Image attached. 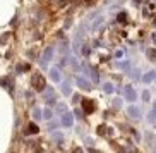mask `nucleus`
I'll return each instance as SVG.
<instances>
[{
    "label": "nucleus",
    "instance_id": "nucleus-1",
    "mask_svg": "<svg viewBox=\"0 0 156 153\" xmlns=\"http://www.w3.org/2000/svg\"><path fill=\"white\" fill-rule=\"evenodd\" d=\"M46 83H45V78L40 74H34L33 76V88L38 89V91H41V89H45Z\"/></svg>",
    "mask_w": 156,
    "mask_h": 153
},
{
    "label": "nucleus",
    "instance_id": "nucleus-2",
    "mask_svg": "<svg viewBox=\"0 0 156 153\" xmlns=\"http://www.w3.org/2000/svg\"><path fill=\"white\" fill-rule=\"evenodd\" d=\"M124 97H125V100H127V102H136V98H137V93H136V89H134L132 86H125Z\"/></svg>",
    "mask_w": 156,
    "mask_h": 153
},
{
    "label": "nucleus",
    "instance_id": "nucleus-3",
    "mask_svg": "<svg viewBox=\"0 0 156 153\" xmlns=\"http://www.w3.org/2000/svg\"><path fill=\"white\" fill-rule=\"evenodd\" d=\"M51 57H53V48H45V52H43V57H41V67H46V64L51 60Z\"/></svg>",
    "mask_w": 156,
    "mask_h": 153
},
{
    "label": "nucleus",
    "instance_id": "nucleus-4",
    "mask_svg": "<svg viewBox=\"0 0 156 153\" xmlns=\"http://www.w3.org/2000/svg\"><path fill=\"white\" fill-rule=\"evenodd\" d=\"M76 83H77V86L81 89H84V91H91V83H89L86 78H81V76H79V78L76 79Z\"/></svg>",
    "mask_w": 156,
    "mask_h": 153
},
{
    "label": "nucleus",
    "instance_id": "nucleus-5",
    "mask_svg": "<svg viewBox=\"0 0 156 153\" xmlns=\"http://www.w3.org/2000/svg\"><path fill=\"white\" fill-rule=\"evenodd\" d=\"M127 115L130 117V119H134V121H139V119H141V110H139L137 107L130 105V107L127 108Z\"/></svg>",
    "mask_w": 156,
    "mask_h": 153
},
{
    "label": "nucleus",
    "instance_id": "nucleus-6",
    "mask_svg": "<svg viewBox=\"0 0 156 153\" xmlns=\"http://www.w3.org/2000/svg\"><path fill=\"white\" fill-rule=\"evenodd\" d=\"M74 124V115L70 114V112H65V114H62V126H65V127H70V126Z\"/></svg>",
    "mask_w": 156,
    "mask_h": 153
},
{
    "label": "nucleus",
    "instance_id": "nucleus-7",
    "mask_svg": "<svg viewBox=\"0 0 156 153\" xmlns=\"http://www.w3.org/2000/svg\"><path fill=\"white\" fill-rule=\"evenodd\" d=\"M50 79L53 81V83H60V81H62V76H60V71L57 69V67H53V69H50Z\"/></svg>",
    "mask_w": 156,
    "mask_h": 153
},
{
    "label": "nucleus",
    "instance_id": "nucleus-8",
    "mask_svg": "<svg viewBox=\"0 0 156 153\" xmlns=\"http://www.w3.org/2000/svg\"><path fill=\"white\" fill-rule=\"evenodd\" d=\"M83 108H84L86 114L94 112V102H91V100H83Z\"/></svg>",
    "mask_w": 156,
    "mask_h": 153
},
{
    "label": "nucleus",
    "instance_id": "nucleus-9",
    "mask_svg": "<svg viewBox=\"0 0 156 153\" xmlns=\"http://www.w3.org/2000/svg\"><path fill=\"white\" fill-rule=\"evenodd\" d=\"M154 76H156V71H149V72H146V74L142 76V83H146V84L153 83V81H154Z\"/></svg>",
    "mask_w": 156,
    "mask_h": 153
},
{
    "label": "nucleus",
    "instance_id": "nucleus-10",
    "mask_svg": "<svg viewBox=\"0 0 156 153\" xmlns=\"http://www.w3.org/2000/svg\"><path fill=\"white\" fill-rule=\"evenodd\" d=\"M103 23H105V17H103V16L96 17V19H94V23H93V26H91V29H93V31H96V29H100V26H101Z\"/></svg>",
    "mask_w": 156,
    "mask_h": 153
},
{
    "label": "nucleus",
    "instance_id": "nucleus-11",
    "mask_svg": "<svg viewBox=\"0 0 156 153\" xmlns=\"http://www.w3.org/2000/svg\"><path fill=\"white\" fill-rule=\"evenodd\" d=\"M146 55L151 62H156V48H149V50L146 52Z\"/></svg>",
    "mask_w": 156,
    "mask_h": 153
},
{
    "label": "nucleus",
    "instance_id": "nucleus-12",
    "mask_svg": "<svg viewBox=\"0 0 156 153\" xmlns=\"http://www.w3.org/2000/svg\"><path fill=\"white\" fill-rule=\"evenodd\" d=\"M147 121L151 122V124H153V122H156V103L153 105V110L149 112V115H147Z\"/></svg>",
    "mask_w": 156,
    "mask_h": 153
},
{
    "label": "nucleus",
    "instance_id": "nucleus-13",
    "mask_svg": "<svg viewBox=\"0 0 156 153\" xmlns=\"http://www.w3.org/2000/svg\"><path fill=\"white\" fill-rule=\"evenodd\" d=\"M38 133V126L36 124H29L28 129H26V134H36Z\"/></svg>",
    "mask_w": 156,
    "mask_h": 153
},
{
    "label": "nucleus",
    "instance_id": "nucleus-14",
    "mask_svg": "<svg viewBox=\"0 0 156 153\" xmlns=\"http://www.w3.org/2000/svg\"><path fill=\"white\" fill-rule=\"evenodd\" d=\"M62 93H64L65 97H69L70 93H72L70 91V84L69 83H62Z\"/></svg>",
    "mask_w": 156,
    "mask_h": 153
},
{
    "label": "nucleus",
    "instance_id": "nucleus-15",
    "mask_svg": "<svg viewBox=\"0 0 156 153\" xmlns=\"http://www.w3.org/2000/svg\"><path fill=\"white\" fill-rule=\"evenodd\" d=\"M103 91L105 93H113L115 89H113V83H105L103 84Z\"/></svg>",
    "mask_w": 156,
    "mask_h": 153
},
{
    "label": "nucleus",
    "instance_id": "nucleus-16",
    "mask_svg": "<svg viewBox=\"0 0 156 153\" xmlns=\"http://www.w3.org/2000/svg\"><path fill=\"white\" fill-rule=\"evenodd\" d=\"M130 78H132L134 81H139V79H142V78H141V71H139V69L132 71V72H130Z\"/></svg>",
    "mask_w": 156,
    "mask_h": 153
},
{
    "label": "nucleus",
    "instance_id": "nucleus-17",
    "mask_svg": "<svg viewBox=\"0 0 156 153\" xmlns=\"http://www.w3.org/2000/svg\"><path fill=\"white\" fill-rule=\"evenodd\" d=\"M51 115H53V112H51V108H45V110H43V117H45L46 121H50V119H51Z\"/></svg>",
    "mask_w": 156,
    "mask_h": 153
},
{
    "label": "nucleus",
    "instance_id": "nucleus-18",
    "mask_svg": "<svg viewBox=\"0 0 156 153\" xmlns=\"http://www.w3.org/2000/svg\"><path fill=\"white\" fill-rule=\"evenodd\" d=\"M117 65H119V69H122V71H127L129 67H130V64H129L127 60H124V62H119Z\"/></svg>",
    "mask_w": 156,
    "mask_h": 153
},
{
    "label": "nucleus",
    "instance_id": "nucleus-19",
    "mask_svg": "<svg viewBox=\"0 0 156 153\" xmlns=\"http://www.w3.org/2000/svg\"><path fill=\"white\" fill-rule=\"evenodd\" d=\"M53 139H55L58 144H62V141H64V136L60 134V133H53Z\"/></svg>",
    "mask_w": 156,
    "mask_h": 153
},
{
    "label": "nucleus",
    "instance_id": "nucleus-20",
    "mask_svg": "<svg viewBox=\"0 0 156 153\" xmlns=\"http://www.w3.org/2000/svg\"><path fill=\"white\" fill-rule=\"evenodd\" d=\"M41 115H43V112L40 110V108H34V110H33V117H34V119H41Z\"/></svg>",
    "mask_w": 156,
    "mask_h": 153
},
{
    "label": "nucleus",
    "instance_id": "nucleus-21",
    "mask_svg": "<svg viewBox=\"0 0 156 153\" xmlns=\"http://www.w3.org/2000/svg\"><path fill=\"white\" fill-rule=\"evenodd\" d=\"M149 98H151L149 89H144V91H142V100H144V102H149Z\"/></svg>",
    "mask_w": 156,
    "mask_h": 153
},
{
    "label": "nucleus",
    "instance_id": "nucleus-22",
    "mask_svg": "<svg viewBox=\"0 0 156 153\" xmlns=\"http://www.w3.org/2000/svg\"><path fill=\"white\" fill-rule=\"evenodd\" d=\"M91 78H93V81H94V83H98V81H100V76H98L96 71H91Z\"/></svg>",
    "mask_w": 156,
    "mask_h": 153
},
{
    "label": "nucleus",
    "instance_id": "nucleus-23",
    "mask_svg": "<svg viewBox=\"0 0 156 153\" xmlns=\"http://www.w3.org/2000/svg\"><path fill=\"white\" fill-rule=\"evenodd\" d=\"M113 107H115V108H120V107H122V100H120V98H115V100H113Z\"/></svg>",
    "mask_w": 156,
    "mask_h": 153
},
{
    "label": "nucleus",
    "instance_id": "nucleus-24",
    "mask_svg": "<svg viewBox=\"0 0 156 153\" xmlns=\"http://www.w3.org/2000/svg\"><path fill=\"white\" fill-rule=\"evenodd\" d=\"M57 110H58V112H60V114H65V112H67V107H65L64 103H60L58 107H57Z\"/></svg>",
    "mask_w": 156,
    "mask_h": 153
},
{
    "label": "nucleus",
    "instance_id": "nucleus-25",
    "mask_svg": "<svg viewBox=\"0 0 156 153\" xmlns=\"http://www.w3.org/2000/svg\"><path fill=\"white\" fill-rule=\"evenodd\" d=\"M74 115L77 117V119H81V115H83V112L79 110V108H76V110H74Z\"/></svg>",
    "mask_w": 156,
    "mask_h": 153
},
{
    "label": "nucleus",
    "instance_id": "nucleus-26",
    "mask_svg": "<svg viewBox=\"0 0 156 153\" xmlns=\"http://www.w3.org/2000/svg\"><path fill=\"white\" fill-rule=\"evenodd\" d=\"M115 57H117V59L124 57V50H117V52H115Z\"/></svg>",
    "mask_w": 156,
    "mask_h": 153
},
{
    "label": "nucleus",
    "instance_id": "nucleus-27",
    "mask_svg": "<svg viewBox=\"0 0 156 153\" xmlns=\"http://www.w3.org/2000/svg\"><path fill=\"white\" fill-rule=\"evenodd\" d=\"M153 42L156 43V33H153Z\"/></svg>",
    "mask_w": 156,
    "mask_h": 153
}]
</instances>
